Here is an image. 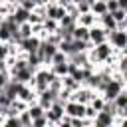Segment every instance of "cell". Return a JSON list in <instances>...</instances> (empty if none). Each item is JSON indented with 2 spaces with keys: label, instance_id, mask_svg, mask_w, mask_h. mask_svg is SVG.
I'll use <instances>...</instances> for the list:
<instances>
[{
  "label": "cell",
  "instance_id": "15",
  "mask_svg": "<svg viewBox=\"0 0 127 127\" xmlns=\"http://www.w3.org/2000/svg\"><path fill=\"white\" fill-rule=\"evenodd\" d=\"M20 38H22V42L28 40V38H32V26H30V22L20 26Z\"/></svg>",
  "mask_w": 127,
  "mask_h": 127
},
{
  "label": "cell",
  "instance_id": "18",
  "mask_svg": "<svg viewBox=\"0 0 127 127\" xmlns=\"http://www.w3.org/2000/svg\"><path fill=\"white\" fill-rule=\"evenodd\" d=\"M113 103H115V107H117L119 111H121V109H125V107H127V91H123V93H121Z\"/></svg>",
  "mask_w": 127,
  "mask_h": 127
},
{
  "label": "cell",
  "instance_id": "20",
  "mask_svg": "<svg viewBox=\"0 0 127 127\" xmlns=\"http://www.w3.org/2000/svg\"><path fill=\"white\" fill-rule=\"evenodd\" d=\"M4 127H24V125L20 123V119H18V117H8V119H6V123H4Z\"/></svg>",
  "mask_w": 127,
  "mask_h": 127
},
{
  "label": "cell",
  "instance_id": "21",
  "mask_svg": "<svg viewBox=\"0 0 127 127\" xmlns=\"http://www.w3.org/2000/svg\"><path fill=\"white\" fill-rule=\"evenodd\" d=\"M20 6H22L24 10H28V12H30V10H34V8L38 6V4H36V2H30V0H24V2L20 4Z\"/></svg>",
  "mask_w": 127,
  "mask_h": 127
},
{
  "label": "cell",
  "instance_id": "7",
  "mask_svg": "<svg viewBox=\"0 0 127 127\" xmlns=\"http://www.w3.org/2000/svg\"><path fill=\"white\" fill-rule=\"evenodd\" d=\"M91 58H93V60H99V62L109 60V58H111V46H109V44H101V46H97V48L93 50Z\"/></svg>",
  "mask_w": 127,
  "mask_h": 127
},
{
  "label": "cell",
  "instance_id": "6",
  "mask_svg": "<svg viewBox=\"0 0 127 127\" xmlns=\"http://www.w3.org/2000/svg\"><path fill=\"white\" fill-rule=\"evenodd\" d=\"M105 40H107V32L103 30V28H91L89 30V42H93L95 46H101V44H105Z\"/></svg>",
  "mask_w": 127,
  "mask_h": 127
},
{
  "label": "cell",
  "instance_id": "17",
  "mask_svg": "<svg viewBox=\"0 0 127 127\" xmlns=\"http://www.w3.org/2000/svg\"><path fill=\"white\" fill-rule=\"evenodd\" d=\"M93 20H95V16L89 12V14H83V16H79V26H85V28H89L91 24H93Z\"/></svg>",
  "mask_w": 127,
  "mask_h": 127
},
{
  "label": "cell",
  "instance_id": "4",
  "mask_svg": "<svg viewBox=\"0 0 127 127\" xmlns=\"http://www.w3.org/2000/svg\"><path fill=\"white\" fill-rule=\"evenodd\" d=\"M42 42H44V40H40V38L32 36V38L24 40V42L20 44V48H22L24 52H28V54H38V52H40V48H42Z\"/></svg>",
  "mask_w": 127,
  "mask_h": 127
},
{
  "label": "cell",
  "instance_id": "5",
  "mask_svg": "<svg viewBox=\"0 0 127 127\" xmlns=\"http://www.w3.org/2000/svg\"><path fill=\"white\" fill-rule=\"evenodd\" d=\"M113 48H127V30H115L109 34Z\"/></svg>",
  "mask_w": 127,
  "mask_h": 127
},
{
  "label": "cell",
  "instance_id": "26",
  "mask_svg": "<svg viewBox=\"0 0 127 127\" xmlns=\"http://www.w3.org/2000/svg\"><path fill=\"white\" fill-rule=\"evenodd\" d=\"M121 127H127V119H123V121H121Z\"/></svg>",
  "mask_w": 127,
  "mask_h": 127
},
{
  "label": "cell",
  "instance_id": "16",
  "mask_svg": "<svg viewBox=\"0 0 127 127\" xmlns=\"http://www.w3.org/2000/svg\"><path fill=\"white\" fill-rule=\"evenodd\" d=\"M40 64H44V60H42L38 54H28V65H30V67H34V69H36Z\"/></svg>",
  "mask_w": 127,
  "mask_h": 127
},
{
  "label": "cell",
  "instance_id": "3",
  "mask_svg": "<svg viewBox=\"0 0 127 127\" xmlns=\"http://www.w3.org/2000/svg\"><path fill=\"white\" fill-rule=\"evenodd\" d=\"M46 117H48V121H54V123H60L62 119H64V103L58 99L54 105H52V109H48V113H46Z\"/></svg>",
  "mask_w": 127,
  "mask_h": 127
},
{
  "label": "cell",
  "instance_id": "10",
  "mask_svg": "<svg viewBox=\"0 0 127 127\" xmlns=\"http://www.w3.org/2000/svg\"><path fill=\"white\" fill-rule=\"evenodd\" d=\"M10 16L14 18V22H16V24H20V26H22V24H28V22H30L32 12H28V10H24L22 6H18V8H16V10L10 14Z\"/></svg>",
  "mask_w": 127,
  "mask_h": 127
},
{
  "label": "cell",
  "instance_id": "19",
  "mask_svg": "<svg viewBox=\"0 0 127 127\" xmlns=\"http://www.w3.org/2000/svg\"><path fill=\"white\" fill-rule=\"evenodd\" d=\"M44 26H46V30H50V32H58V30H60V26L56 24V20H50V18L44 20Z\"/></svg>",
  "mask_w": 127,
  "mask_h": 127
},
{
  "label": "cell",
  "instance_id": "25",
  "mask_svg": "<svg viewBox=\"0 0 127 127\" xmlns=\"http://www.w3.org/2000/svg\"><path fill=\"white\" fill-rule=\"evenodd\" d=\"M119 8H121V10L127 14V0H119Z\"/></svg>",
  "mask_w": 127,
  "mask_h": 127
},
{
  "label": "cell",
  "instance_id": "9",
  "mask_svg": "<svg viewBox=\"0 0 127 127\" xmlns=\"http://www.w3.org/2000/svg\"><path fill=\"white\" fill-rule=\"evenodd\" d=\"M67 14H65V8L64 6H60V4H50L48 6V18L50 20H64Z\"/></svg>",
  "mask_w": 127,
  "mask_h": 127
},
{
  "label": "cell",
  "instance_id": "13",
  "mask_svg": "<svg viewBox=\"0 0 127 127\" xmlns=\"http://www.w3.org/2000/svg\"><path fill=\"white\" fill-rule=\"evenodd\" d=\"M28 113L32 115V119H34V121H36V119L46 117V113H44V107H42V105H30V107H28Z\"/></svg>",
  "mask_w": 127,
  "mask_h": 127
},
{
  "label": "cell",
  "instance_id": "1",
  "mask_svg": "<svg viewBox=\"0 0 127 127\" xmlns=\"http://www.w3.org/2000/svg\"><path fill=\"white\" fill-rule=\"evenodd\" d=\"M103 93H105V97H103L105 101H115V99L123 93V83H121L119 79H111Z\"/></svg>",
  "mask_w": 127,
  "mask_h": 127
},
{
  "label": "cell",
  "instance_id": "11",
  "mask_svg": "<svg viewBox=\"0 0 127 127\" xmlns=\"http://www.w3.org/2000/svg\"><path fill=\"white\" fill-rule=\"evenodd\" d=\"M89 30L91 28H85V26H77L75 32H73V38L79 40V42H89Z\"/></svg>",
  "mask_w": 127,
  "mask_h": 127
},
{
  "label": "cell",
  "instance_id": "12",
  "mask_svg": "<svg viewBox=\"0 0 127 127\" xmlns=\"http://www.w3.org/2000/svg\"><path fill=\"white\" fill-rule=\"evenodd\" d=\"M91 12L97 14L99 18L105 16V14H109V10H107V2H91Z\"/></svg>",
  "mask_w": 127,
  "mask_h": 127
},
{
  "label": "cell",
  "instance_id": "14",
  "mask_svg": "<svg viewBox=\"0 0 127 127\" xmlns=\"http://www.w3.org/2000/svg\"><path fill=\"white\" fill-rule=\"evenodd\" d=\"M34 97V91L28 87V85H22V89H20V93H18V99L20 101H30Z\"/></svg>",
  "mask_w": 127,
  "mask_h": 127
},
{
  "label": "cell",
  "instance_id": "24",
  "mask_svg": "<svg viewBox=\"0 0 127 127\" xmlns=\"http://www.w3.org/2000/svg\"><path fill=\"white\" fill-rule=\"evenodd\" d=\"M125 56H123V60H121V69H127V50L123 52Z\"/></svg>",
  "mask_w": 127,
  "mask_h": 127
},
{
  "label": "cell",
  "instance_id": "23",
  "mask_svg": "<svg viewBox=\"0 0 127 127\" xmlns=\"http://www.w3.org/2000/svg\"><path fill=\"white\" fill-rule=\"evenodd\" d=\"M71 127H83V121L81 119H71Z\"/></svg>",
  "mask_w": 127,
  "mask_h": 127
},
{
  "label": "cell",
  "instance_id": "22",
  "mask_svg": "<svg viewBox=\"0 0 127 127\" xmlns=\"http://www.w3.org/2000/svg\"><path fill=\"white\" fill-rule=\"evenodd\" d=\"M107 10H109V14H113V12H117V10H119V2H115V0H111V2H107Z\"/></svg>",
  "mask_w": 127,
  "mask_h": 127
},
{
  "label": "cell",
  "instance_id": "2",
  "mask_svg": "<svg viewBox=\"0 0 127 127\" xmlns=\"http://www.w3.org/2000/svg\"><path fill=\"white\" fill-rule=\"evenodd\" d=\"M65 113H67L71 119H81L83 115H87V107L81 105V103H77V101H69V103L65 105Z\"/></svg>",
  "mask_w": 127,
  "mask_h": 127
},
{
  "label": "cell",
  "instance_id": "8",
  "mask_svg": "<svg viewBox=\"0 0 127 127\" xmlns=\"http://www.w3.org/2000/svg\"><path fill=\"white\" fill-rule=\"evenodd\" d=\"M93 99H95V95L91 93V89H77V91L73 93V99H71V101H77V103H81V105H85V103L91 105Z\"/></svg>",
  "mask_w": 127,
  "mask_h": 127
}]
</instances>
